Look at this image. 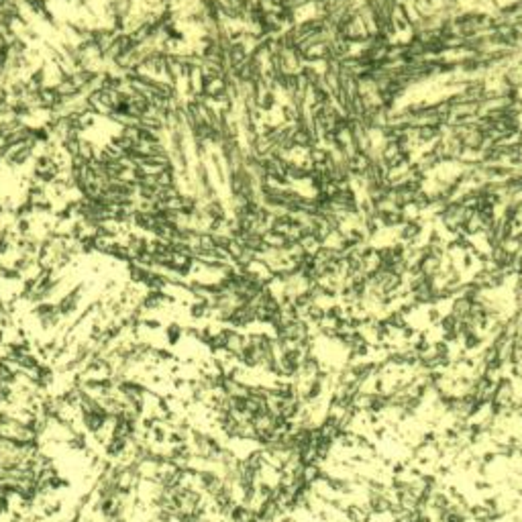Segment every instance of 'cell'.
Returning <instances> with one entry per match:
<instances>
[{
    "label": "cell",
    "mask_w": 522,
    "mask_h": 522,
    "mask_svg": "<svg viewBox=\"0 0 522 522\" xmlns=\"http://www.w3.org/2000/svg\"><path fill=\"white\" fill-rule=\"evenodd\" d=\"M29 316L33 318L37 329L49 339H53L55 332H59L62 325L66 323V318L57 310V304L51 302V300L49 302H39V304H31L29 306Z\"/></svg>",
    "instance_id": "obj_1"
},
{
    "label": "cell",
    "mask_w": 522,
    "mask_h": 522,
    "mask_svg": "<svg viewBox=\"0 0 522 522\" xmlns=\"http://www.w3.org/2000/svg\"><path fill=\"white\" fill-rule=\"evenodd\" d=\"M82 300H84V284L71 285L70 290H66L59 298H57V310L62 312V316L66 320H71L80 314L82 309Z\"/></svg>",
    "instance_id": "obj_2"
},
{
    "label": "cell",
    "mask_w": 522,
    "mask_h": 522,
    "mask_svg": "<svg viewBox=\"0 0 522 522\" xmlns=\"http://www.w3.org/2000/svg\"><path fill=\"white\" fill-rule=\"evenodd\" d=\"M162 334H164V341H166L167 347H178L186 339V329L180 323H169L162 329Z\"/></svg>",
    "instance_id": "obj_3"
}]
</instances>
